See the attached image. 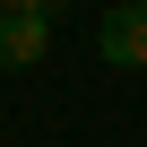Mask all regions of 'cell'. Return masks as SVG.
<instances>
[{"label": "cell", "instance_id": "1", "mask_svg": "<svg viewBox=\"0 0 147 147\" xmlns=\"http://www.w3.org/2000/svg\"><path fill=\"white\" fill-rule=\"evenodd\" d=\"M95 52H104L113 69H147V0H121V9H104Z\"/></svg>", "mask_w": 147, "mask_h": 147}, {"label": "cell", "instance_id": "2", "mask_svg": "<svg viewBox=\"0 0 147 147\" xmlns=\"http://www.w3.org/2000/svg\"><path fill=\"white\" fill-rule=\"evenodd\" d=\"M43 52H52V18H18V9L0 18V69H35Z\"/></svg>", "mask_w": 147, "mask_h": 147}, {"label": "cell", "instance_id": "3", "mask_svg": "<svg viewBox=\"0 0 147 147\" xmlns=\"http://www.w3.org/2000/svg\"><path fill=\"white\" fill-rule=\"evenodd\" d=\"M18 18H52V9H69V0H9Z\"/></svg>", "mask_w": 147, "mask_h": 147}, {"label": "cell", "instance_id": "4", "mask_svg": "<svg viewBox=\"0 0 147 147\" xmlns=\"http://www.w3.org/2000/svg\"><path fill=\"white\" fill-rule=\"evenodd\" d=\"M0 18H9V0H0Z\"/></svg>", "mask_w": 147, "mask_h": 147}]
</instances>
